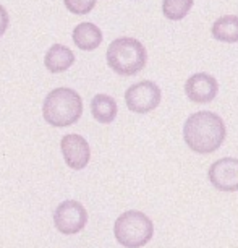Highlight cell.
I'll return each mask as SVG.
<instances>
[{
  "label": "cell",
  "instance_id": "9a60e30c",
  "mask_svg": "<svg viewBox=\"0 0 238 248\" xmlns=\"http://www.w3.org/2000/svg\"><path fill=\"white\" fill-rule=\"evenodd\" d=\"M63 3L73 15H88L96 7V0H63Z\"/></svg>",
  "mask_w": 238,
  "mask_h": 248
},
{
  "label": "cell",
  "instance_id": "8992f818",
  "mask_svg": "<svg viewBox=\"0 0 238 248\" xmlns=\"http://www.w3.org/2000/svg\"><path fill=\"white\" fill-rule=\"evenodd\" d=\"M88 222V211L79 201L67 200L57 206L54 211L55 229L63 235H74L83 231Z\"/></svg>",
  "mask_w": 238,
  "mask_h": 248
},
{
  "label": "cell",
  "instance_id": "30bf717a",
  "mask_svg": "<svg viewBox=\"0 0 238 248\" xmlns=\"http://www.w3.org/2000/svg\"><path fill=\"white\" fill-rule=\"evenodd\" d=\"M74 63L73 50L63 44H54L44 57V65L50 73H63Z\"/></svg>",
  "mask_w": 238,
  "mask_h": 248
},
{
  "label": "cell",
  "instance_id": "7a4b0ae2",
  "mask_svg": "<svg viewBox=\"0 0 238 248\" xmlns=\"http://www.w3.org/2000/svg\"><path fill=\"white\" fill-rule=\"evenodd\" d=\"M83 115V99L72 88H55L44 99L43 117L55 128L76 124Z\"/></svg>",
  "mask_w": 238,
  "mask_h": 248
},
{
  "label": "cell",
  "instance_id": "277c9868",
  "mask_svg": "<svg viewBox=\"0 0 238 248\" xmlns=\"http://www.w3.org/2000/svg\"><path fill=\"white\" fill-rule=\"evenodd\" d=\"M114 235L125 248H141L151 242L154 235V224L141 211H125L114 224Z\"/></svg>",
  "mask_w": 238,
  "mask_h": 248
},
{
  "label": "cell",
  "instance_id": "4fadbf2b",
  "mask_svg": "<svg viewBox=\"0 0 238 248\" xmlns=\"http://www.w3.org/2000/svg\"><path fill=\"white\" fill-rule=\"evenodd\" d=\"M212 36L221 43H238V16L223 15L214 21L211 28Z\"/></svg>",
  "mask_w": 238,
  "mask_h": 248
},
{
  "label": "cell",
  "instance_id": "2e32d148",
  "mask_svg": "<svg viewBox=\"0 0 238 248\" xmlns=\"http://www.w3.org/2000/svg\"><path fill=\"white\" fill-rule=\"evenodd\" d=\"M8 21H10V18H8V12L5 7L0 5V37L3 36V32L7 31L8 28Z\"/></svg>",
  "mask_w": 238,
  "mask_h": 248
},
{
  "label": "cell",
  "instance_id": "5b68a950",
  "mask_svg": "<svg viewBox=\"0 0 238 248\" xmlns=\"http://www.w3.org/2000/svg\"><path fill=\"white\" fill-rule=\"evenodd\" d=\"M162 91L154 81L144 79V81L134 83L125 93V104L134 114H148L161 104Z\"/></svg>",
  "mask_w": 238,
  "mask_h": 248
},
{
  "label": "cell",
  "instance_id": "6da1fadb",
  "mask_svg": "<svg viewBox=\"0 0 238 248\" xmlns=\"http://www.w3.org/2000/svg\"><path fill=\"white\" fill-rule=\"evenodd\" d=\"M227 128L223 120L211 110L194 112L183 125L185 143L193 153L212 154L225 141Z\"/></svg>",
  "mask_w": 238,
  "mask_h": 248
},
{
  "label": "cell",
  "instance_id": "7c38bea8",
  "mask_svg": "<svg viewBox=\"0 0 238 248\" xmlns=\"http://www.w3.org/2000/svg\"><path fill=\"white\" fill-rule=\"evenodd\" d=\"M119 112L117 101L112 96L107 94H96L91 101V114L92 119L99 124H112Z\"/></svg>",
  "mask_w": 238,
  "mask_h": 248
},
{
  "label": "cell",
  "instance_id": "3957f363",
  "mask_svg": "<svg viewBox=\"0 0 238 248\" xmlns=\"http://www.w3.org/2000/svg\"><path fill=\"white\" fill-rule=\"evenodd\" d=\"M107 65L120 77H133L146 67V47L134 37H119L107 47Z\"/></svg>",
  "mask_w": 238,
  "mask_h": 248
},
{
  "label": "cell",
  "instance_id": "ba28073f",
  "mask_svg": "<svg viewBox=\"0 0 238 248\" xmlns=\"http://www.w3.org/2000/svg\"><path fill=\"white\" fill-rule=\"evenodd\" d=\"M63 159L67 166L73 170H81L89 164L91 159V146L81 135L70 133L65 135L60 141Z\"/></svg>",
  "mask_w": 238,
  "mask_h": 248
},
{
  "label": "cell",
  "instance_id": "8fae6325",
  "mask_svg": "<svg viewBox=\"0 0 238 248\" xmlns=\"http://www.w3.org/2000/svg\"><path fill=\"white\" fill-rule=\"evenodd\" d=\"M73 43L78 49L89 52V50H94L101 46L102 31L94 23H79L73 30Z\"/></svg>",
  "mask_w": 238,
  "mask_h": 248
},
{
  "label": "cell",
  "instance_id": "5bb4252c",
  "mask_svg": "<svg viewBox=\"0 0 238 248\" xmlns=\"http://www.w3.org/2000/svg\"><path fill=\"white\" fill-rule=\"evenodd\" d=\"M194 0H164L162 2V13L172 21H178L188 15L193 8Z\"/></svg>",
  "mask_w": 238,
  "mask_h": 248
},
{
  "label": "cell",
  "instance_id": "52a82bcc",
  "mask_svg": "<svg viewBox=\"0 0 238 248\" xmlns=\"http://www.w3.org/2000/svg\"><path fill=\"white\" fill-rule=\"evenodd\" d=\"M209 182L219 191L233 193L238 191V159L237 157H222L209 167L208 170Z\"/></svg>",
  "mask_w": 238,
  "mask_h": 248
},
{
  "label": "cell",
  "instance_id": "9c48e42d",
  "mask_svg": "<svg viewBox=\"0 0 238 248\" xmlns=\"http://www.w3.org/2000/svg\"><path fill=\"white\" fill-rule=\"evenodd\" d=\"M185 93L194 104H208L216 99L219 93L217 79L209 73H194L186 79Z\"/></svg>",
  "mask_w": 238,
  "mask_h": 248
}]
</instances>
